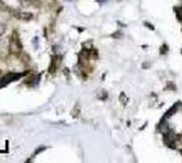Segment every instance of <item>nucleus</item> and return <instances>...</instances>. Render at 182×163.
Returning <instances> with one entry per match:
<instances>
[{"label":"nucleus","instance_id":"nucleus-1","mask_svg":"<svg viewBox=\"0 0 182 163\" xmlns=\"http://www.w3.org/2000/svg\"><path fill=\"white\" fill-rule=\"evenodd\" d=\"M10 52L12 54H19L22 53V44L19 41V37H18V34L15 31H14L12 37H11V41H10Z\"/></svg>","mask_w":182,"mask_h":163},{"label":"nucleus","instance_id":"nucleus-2","mask_svg":"<svg viewBox=\"0 0 182 163\" xmlns=\"http://www.w3.org/2000/svg\"><path fill=\"white\" fill-rule=\"evenodd\" d=\"M21 75H18V73H14V72H10V73H7V75L3 77L2 79V82H4V84H7V83H10L11 80H14V79H18Z\"/></svg>","mask_w":182,"mask_h":163},{"label":"nucleus","instance_id":"nucleus-3","mask_svg":"<svg viewBox=\"0 0 182 163\" xmlns=\"http://www.w3.org/2000/svg\"><path fill=\"white\" fill-rule=\"evenodd\" d=\"M22 4L31 6V7H41V0H21Z\"/></svg>","mask_w":182,"mask_h":163},{"label":"nucleus","instance_id":"nucleus-4","mask_svg":"<svg viewBox=\"0 0 182 163\" xmlns=\"http://www.w3.org/2000/svg\"><path fill=\"white\" fill-rule=\"evenodd\" d=\"M174 11H175V14H177L178 21L182 22V6L181 7H175V8H174Z\"/></svg>","mask_w":182,"mask_h":163},{"label":"nucleus","instance_id":"nucleus-5","mask_svg":"<svg viewBox=\"0 0 182 163\" xmlns=\"http://www.w3.org/2000/svg\"><path fill=\"white\" fill-rule=\"evenodd\" d=\"M166 52H167V46H166V45H163V46H162L161 53H162V54H166Z\"/></svg>","mask_w":182,"mask_h":163}]
</instances>
